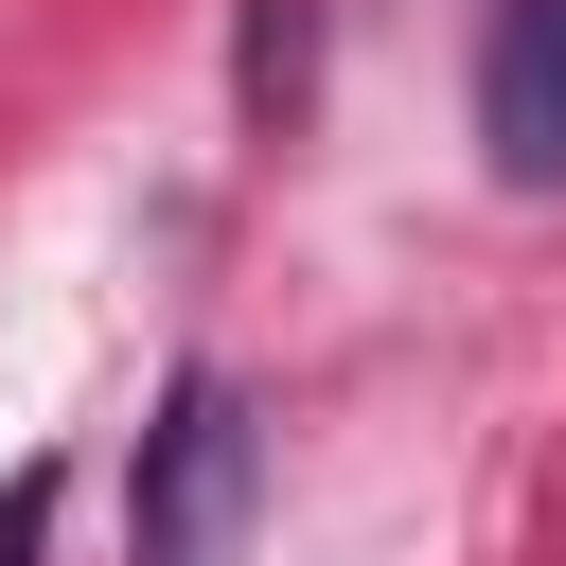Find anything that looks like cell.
<instances>
[{"label":"cell","instance_id":"obj_1","mask_svg":"<svg viewBox=\"0 0 566 566\" xmlns=\"http://www.w3.org/2000/svg\"><path fill=\"white\" fill-rule=\"evenodd\" d=\"M248 495H265V424L230 371H177L142 460H124V566H230L248 548Z\"/></svg>","mask_w":566,"mask_h":566},{"label":"cell","instance_id":"obj_2","mask_svg":"<svg viewBox=\"0 0 566 566\" xmlns=\"http://www.w3.org/2000/svg\"><path fill=\"white\" fill-rule=\"evenodd\" d=\"M478 142H495V177H513V195H566V0H513V18H495Z\"/></svg>","mask_w":566,"mask_h":566},{"label":"cell","instance_id":"obj_3","mask_svg":"<svg viewBox=\"0 0 566 566\" xmlns=\"http://www.w3.org/2000/svg\"><path fill=\"white\" fill-rule=\"evenodd\" d=\"M35 531H53V460H18V495H0V566H35Z\"/></svg>","mask_w":566,"mask_h":566}]
</instances>
